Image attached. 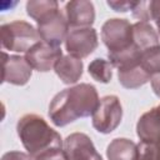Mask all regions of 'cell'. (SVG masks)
I'll list each match as a JSON object with an SVG mask.
<instances>
[{"mask_svg": "<svg viewBox=\"0 0 160 160\" xmlns=\"http://www.w3.org/2000/svg\"><path fill=\"white\" fill-rule=\"evenodd\" d=\"M99 95L96 88L81 82L58 92L49 105V118L55 126H65L80 118L92 116L98 105Z\"/></svg>", "mask_w": 160, "mask_h": 160, "instance_id": "1", "label": "cell"}, {"mask_svg": "<svg viewBox=\"0 0 160 160\" xmlns=\"http://www.w3.org/2000/svg\"><path fill=\"white\" fill-rule=\"evenodd\" d=\"M16 131L22 146L32 158L46 149L64 146L61 135L36 114L22 115L16 124Z\"/></svg>", "mask_w": 160, "mask_h": 160, "instance_id": "2", "label": "cell"}, {"mask_svg": "<svg viewBox=\"0 0 160 160\" xmlns=\"http://www.w3.org/2000/svg\"><path fill=\"white\" fill-rule=\"evenodd\" d=\"M0 39L2 49L25 54L41 40L38 29L24 20L2 24L0 28Z\"/></svg>", "mask_w": 160, "mask_h": 160, "instance_id": "3", "label": "cell"}, {"mask_svg": "<svg viewBox=\"0 0 160 160\" xmlns=\"http://www.w3.org/2000/svg\"><path fill=\"white\" fill-rule=\"evenodd\" d=\"M101 40L108 54H119L134 46L132 24L126 19H109L101 26Z\"/></svg>", "mask_w": 160, "mask_h": 160, "instance_id": "4", "label": "cell"}, {"mask_svg": "<svg viewBox=\"0 0 160 160\" xmlns=\"http://www.w3.org/2000/svg\"><path fill=\"white\" fill-rule=\"evenodd\" d=\"M92 126L101 134L112 132L121 122L122 106L116 95H106L100 99L99 105L92 114Z\"/></svg>", "mask_w": 160, "mask_h": 160, "instance_id": "5", "label": "cell"}, {"mask_svg": "<svg viewBox=\"0 0 160 160\" xmlns=\"http://www.w3.org/2000/svg\"><path fill=\"white\" fill-rule=\"evenodd\" d=\"M65 50L69 55L84 59L92 54L99 45L98 32L94 28L70 29L65 39Z\"/></svg>", "mask_w": 160, "mask_h": 160, "instance_id": "6", "label": "cell"}, {"mask_svg": "<svg viewBox=\"0 0 160 160\" xmlns=\"http://www.w3.org/2000/svg\"><path fill=\"white\" fill-rule=\"evenodd\" d=\"M1 66V81L18 86L25 85L32 74V68L28 64L25 56L9 55L5 51H2Z\"/></svg>", "mask_w": 160, "mask_h": 160, "instance_id": "7", "label": "cell"}, {"mask_svg": "<svg viewBox=\"0 0 160 160\" xmlns=\"http://www.w3.org/2000/svg\"><path fill=\"white\" fill-rule=\"evenodd\" d=\"M38 32L41 41L60 48L61 42L65 41L69 34V24L65 19V15L59 10L38 22Z\"/></svg>", "mask_w": 160, "mask_h": 160, "instance_id": "8", "label": "cell"}, {"mask_svg": "<svg viewBox=\"0 0 160 160\" xmlns=\"http://www.w3.org/2000/svg\"><path fill=\"white\" fill-rule=\"evenodd\" d=\"M61 56L62 51L60 48L51 46L44 41H39L25 54L28 64L32 68V70L40 72H48L54 69L55 64Z\"/></svg>", "mask_w": 160, "mask_h": 160, "instance_id": "9", "label": "cell"}, {"mask_svg": "<svg viewBox=\"0 0 160 160\" xmlns=\"http://www.w3.org/2000/svg\"><path fill=\"white\" fill-rule=\"evenodd\" d=\"M68 160H102L91 139L84 132H72L64 140Z\"/></svg>", "mask_w": 160, "mask_h": 160, "instance_id": "10", "label": "cell"}, {"mask_svg": "<svg viewBox=\"0 0 160 160\" xmlns=\"http://www.w3.org/2000/svg\"><path fill=\"white\" fill-rule=\"evenodd\" d=\"M65 19L70 29L91 28L95 21V8L88 0H72L65 4Z\"/></svg>", "mask_w": 160, "mask_h": 160, "instance_id": "11", "label": "cell"}, {"mask_svg": "<svg viewBox=\"0 0 160 160\" xmlns=\"http://www.w3.org/2000/svg\"><path fill=\"white\" fill-rule=\"evenodd\" d=\"M140 58L141 55L128 59L116 66L119 82L126 89H138L150 80V75L140 64Z\"/></svg>", "mask_w": 160, "mask_h": 160, "instance_id": "12", "label": "cell"}, {"mask_svg": "<svg viewBox=\"0 0 160 160\" xmlns=\"http://www.w3.org/2000/svg\"><path fill=\"white\" fill-rule=\"evenodd\" d=\"M136 135L141 142H160V106H155L144 112L136 124Z\"/></svg>", "mask_w": 160, "mask_h": 160, "instance_id": "13", "label": "cell"}, {"mask_svg": "<svg viewBox=\"0 0 160 160\" xmlns=\"http://www.w3.org/2000/svg\"><path fill=\"white\" fill-rule=\"evenodd\" d=\"M84 70V64L81 59H78L71 55H62L54 66L55 74L59 79L68 85L75 84L80 80Z\"/></svg>", "mask_w": 160, "mask_h": 160, "instance_id": "14", "label": "cell"}, {"mask_svg": "<svg viewBox=\"0 0 160 160\" xmlns=\"http://www.w3.org/2000/svg\"><path fill=\"white\" fill-rule=\"evenodd\" d=\"M138 152V144L126 138H116L106 148L109 160H136Z\"/></svg>", "mask_w": 160, "mask_h": 160, "instance_id": "15", "label": "cell"}, {"mask_svg": "<svg viewBox=\"0 0 160 160\" xmlns=\"http://www.w3.org/2000/svg\"><path fill=\"white\" fill-rule=\"evenodd\" d=\"M132 38L134 45L140 51H145L159 45L158 32L149 22L145 21H136L135 24H132Z\"/></svg>", "mask_w": 160, "mask_h": 160, "instance_id": "16", "label": "cell"}, {"mask_svg": "<svg viewBox=\"0 0 160 160\" xmlns=\"http://www.w3.org/2000/svg\"><path fill=\"white\" fill-rule=\"evenodd\" d=\"M56 11H59V4L54 0H29L26 2V12L36 24Z\"/></svg>", "mask_w": 160, "mask_h": 160, "instance_id": "17", "label": "cell"}, {"mask_svg": "<svg viewBox=\"0 0 160 160\" xmlns=\"http://www.w3.org/2000/svg\"><path fill=\"white\" fill-rule=\"evenodd\" d=\"M112 69H114V66L111 65V62L109 60H105L101 58L94 59L88 66V71H89L90 76L94 80H96L98 82H102V84H108L111 80Z\"/></svg>", "mask_w": 160, "mask_h": 160, "instance_id": "18", "label": "cell"}, {"mask_svg": "<svg viewBox=\"0 0 160 160\" xmlns=\"http://www.w3.org/2000/svg\"><path fill=\"white\" fill-rule=\"evenodd\" d=\"M140 64L142 69L150 75V78L154 74L160 72V45L142 51L140 58Z\"/></svg>", "mask_w": 160, "mask_h": 160, "instance_id": "19", "label": "cell"}, {"mask_svg": "<svg viewBox=\"0 0 160 160\" xmlns=\"http://www.w3.org/2000/svg\"><path fill=\"white\" fill-rule=\"evenodd\" d=\"M34 160H68V158L64 148H50L34 156Z\"/></svg>", "mask_w": 160, "mask_h": 160, "instance_id": "20", "label": "cell"}, {"mask_svg": "<svg viewBox=\"0 0 160 160\" xmlns=\"http://www.w3.org/2000/svg\"><path fill=\"white\" fill-rule=\"evenodd\" d=\"M131 12H132V16L136 18L139 21L149 22V20H151L149 1H136V4L132 8Z\"/></svg>", "mask_w": 160, "mask_h": 160, "instance_id": "21", "label": "cell"}, {"mask_svg": "<svg viewBox=\"0 0 160 160\" xmlns=\"http://www.w3.org/2000/svg\"><path fill=\"white\" fill-rule=\"evenodd\" d=\"M138 150L139 152H138L136 160H155L152 144H146L140 141V144H138Z\"/></svg>", "mask_w": 160, "mask_h": 160, "instance_id": "22", "label": "cell"}, {"mask_svg": "<svg viewBox=\"0 0 160 160\" xmlns=\"http://www.w3.org/2000/svg\"><path fill=\"white\" fill-rule=\"evenodd\" d=\"M150 8V18L154 20L158 28V35H160V0H151L149 1Z\"/></svg>", "mask_w": 160, "mask_h": 160, "instance_id": "23", "label": "cell"}, {"mask_svg": "<svg viewBox=\"0 0 160 160\" xmlns=\"http://www.w3.org/2000/svg\"><path fill=\"white\" fill-rule=\"evenodd\" d=\"M108 6H110L114 11L118 12H126L129 10H132L136 1H108Z\"/></svg>", "mask_w": 160, "mask_h": 160, "instance_id": "24", "label": "cell"}, {"mask_svg": "<svg viewBox=\"0 0 160 160\" xmlns=\"http://www.w3.org/2000/svg\"><path fill=\"white\" fill-rule=\"evenodd\" d=\"M1 160H34V158L22 151H8L1 156Z\"/></svg>", "mask_w": 160, "mask_h": 160, "instance_id": "25", "label": "cell"}, {"mask_svg": "<svg viewBox=\"0 0 160 160\" xmlns=\"http://www.w3.org/2000/svg\"><path fill=\"white\" fill-rule=\"evenodd\" d=\"M150 84H151V89H152L154 94L158 98H160V72L154 74L150 78Z\"/></svg>", "mask_w": 160, "mask_h": 160, "instance_id": "26", "label": "cell"}, {"mask_svg": "<svg viewBox=\"0 0 160 160\" xmlns=\"http://www.w3.org/2000/svg\"><path fill=\"white\" fill-rule=\"evenodd\" d=\"M152 145H154V156H155V160H160V142L152 144Z\"/></svg>", "mask_w": 160, "mask_h": 160, "instance_id": "27", "label": "cell"}]
</instances>
